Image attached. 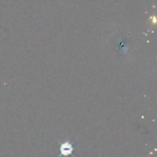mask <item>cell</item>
Here are the masks:
<instances>
[{
	"label": "cell",
	"instance_id": "cell-1",
	"mask_svg": "<svg viewBox=\"0 0 157 157\" xmlns=\"http://www.w3.org/2000/svg\"><path fill=\"white\" fill-rule=\"evenodd\" d=\"M74 151V147L72 144L70 142H64L60 147V156H68L69 155L71 154Z\"/></svg>",
	"mask_w": 157,
	"mask_h": 157
}]
</instances>
